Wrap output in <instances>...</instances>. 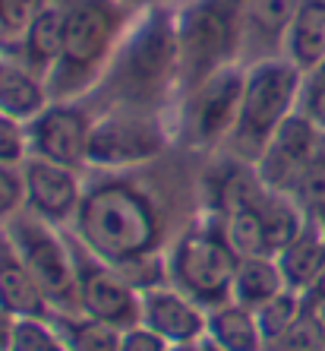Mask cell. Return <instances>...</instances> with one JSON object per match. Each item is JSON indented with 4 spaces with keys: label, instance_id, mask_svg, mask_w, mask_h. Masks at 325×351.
<instances>
[{
    "label": "cell",
    "instance_id": "1",
    "mask_svg": "<svg viewBox=\"0 0 325 351\" xmlns=\"http://www.w3.org/2000/svg\"><path fill=\"white\" fill-rule=\"evenodd\" d=\"M70 225L73 237L89 254L117 269L158 256L164 237L161 213L152 203V196L130 180L117 178L86 187Z\"/></svg>",
    "mask_w": 325,
    "mask_h": 351
},
{
    "label": "cell",
    "instance_id": "2",
    "mask_svg": "<svg viewBox=\"0 0 325 351\" xmlns=\"http://www.w3.org/2000/svg\"><path fill=\"white\" fill-rule=\"evenodd\" d=\"M123 3L64 0V48L48 73L51 101H66L98 80L123 29Z\"/></svg>",
    "mask_w": 325,
    "mask_h": 351
},
{
    "label": "cell",
    "instance_id": "3",
    "mask_svg": "<svg viewBox=\"0 0 325 351\" xmlns=\"http://www.w3.org/2000/svg\"><path fill=\"white\" fill-rule=\"evenodd\" d=\"M303 80L307 76L285 58L256 60L246 70L237 127L228 136V143L244 162L256 165V158L262 156V149L275 136L278 127L300 111Z\"/></svg>",
    "mask_w": 325,
    "mask_h": 351
},
{
    "label": "cell",
    "instance_id": "4",
    "mask_svg": "<svg viewBox=\"0 0 325 351\" xmlns=\"http://www.w3.org/2000/svg\"><path fill=\"white\" fill-rule=\"evenodd\" d=\"M246 0H196L177 19V48L183 95L218 70L234 64L237 48H244Z\"/></svg>",
    "mask_w": 325,
    "mask_h": 351
},
{
    "label": "cell",
    "instance_id": "5",
    "mask_svg": "<svg viewBox=\"0 0 325 351\" xmlns=\"http://www.w3.org/2000/svg\"><path fill=\"white\" fill-rule=\"evenodd\" d=\"M237 263L240 256L228 244L221 221L218 225H193L177 237L171 254L164 256V276H168V285L183 291L199 307L211 311V307L231 301Z\"/></svg>",
    "mask_w": 325,
    "mask_h": 351
},
{
    "label": "cell",
    "instance_id": "6",
    "mask_svg": "<svg viewBox=\"0 0 325 351\" xmlns=\"http://www.w3.org/2000/svg\"><path fill=\"white\" fill-rule=\"evenodd\" d=\"M25 269L32 272L54 313H79V282H76V260L70 237L57 231V225L38 219L23 209L3 225Z\"/></svg>",
    "mask_w": 325,
    "mask_h": 351
},
{
    "label": "cell",
    "instance_id": "7",
    "mask_svg": "<svg viewBox=\"0 0 325 351\" xmlns=\"http://www.w3.org/2000/svg\"><path fill=\"white\" fill-rule=\"evenodd\" d=\"M180 76L177 23L168 13H152L136 35L127 41L114 64V86L133 111L139 98L161 95L168 82Z\"/></svg>",
    "mask_w": 325,
    "mask_h": 351
},
{
    "label": "cell",
    "instance_id": "8",
    "mask_svg": "<svg viewBox=\"0 0 325 351\" xmlns=\"http://www.w3.org/2000/svg\"><path fill=\"white\" fill-rule=\"evenodd\" d=\"M76 260V282H79V313L107 323L114 329H133L139 326V311H142V291L133 288L120 269L111 263H101L95 254L70 237Z\"/></svg>",
    "mask_w": 325,
    "mask_h": 351
},
{
    "label": "cell",
    "instance_id": "9",
    "mask_svg": "<svg viewBox=\"0 0 325 351\" xmlns=\"http://www.w3.org/2000/svg\"><path fill=\"white\" fill-rule=\"evenodd\" d=\"M164 146L161 123L148 114H139L123 108L117 114H107L95 121L89 143V165L92 168H133L148 158H155Z\"/></svg>",
    "mask_w": 325,
    "mask_h": 351
},
{
    "label": "cell",
    "instance_id": "10",
    "mask_svg": "<svg viewBox=\"0 0 325 351\" xmlns=\"http://www.w3.org/2000/svg\"><path fill=\"white\" fill-rule=\"evenodd\" d=\"M322 149H325V133H319L316 127L297 111V114L287 117L275 130V136L265 143L262 156L252 165V171H256V178H259L268 190L294 196L300 178L307 174L309 165L319 158Z\"/></svg>",
    "mask_w": 325,
    "mask_h": 351
},
{
    "label": "cell",
    "instance_id": "11",
    "mask_svg": "<svg viewBox=\"0 0 325 351\" xmlns=\"http://www.w3.org/2000/svg\"><path fill=\"white\" fill-rule=\"evenodd\" d=\"M244 76L246 70L231 64L205 82H199L193 92H187L183 117H187V130L196 143L211 146L234 133L240 98H244Z\"/></svg>",
    "mask_w": 325,
    "mask_h": 351
},
{
    "label": "cell",
    "instance_id": "12",
    "mask_svg": "<svg viewBox=\"0 0 325 351\" xmlns=\"http://www.w3.org/2000/svg\"><path fill=\"white\" fill-rule=\"evenodd\" d=\"M92 127H95V121H92L82 108L66 105V101H51V105L29 123L32 156L79 171V168L89 165Z\"/></svg>",
    "mask_w": 325,
    "mask_h": 351
},
{
    "label": "cell",
    "instance_id": "13",
    "mask_svg": "<svg viewBox=\"0 0 325 351\" xmlns=\"http://www.w3.org/2000/svg\"><path fill=\"white\" fill-rule=\"evenodd\" d=\"M23 180L29 213H35L51 225H70L76 219V209H79L82 193H86L79 171L54 165L48 158L29 156L23 165Z\"/></svg>",
    "mask_w": 325,
    "mask_h": 351
},
{
    "label": "cell",
    "instance_id": "14",
    "mask_svg": "<svg viewBox=\"0 0 325 351\" xmlns=\"http://www.w3.org/2000/svg\"><path fill=\"white\" fill-rule=\"evenodd\" d=\"M205 317L209 311L190 301L183 291L174 285H155L142 291V311H139V326L152 329L161 335L168 345H187L205 339Z\"/></svg>",
    "mask_w": 325,
    "mask_h": 351
},
{
    "label": "cell",
    "instance_id": "15",
    "mask_svg": "<svg viewBox=\"0 0 325 351\" xmlns=\"http://www.w3.org/2000/svg\"><path fill=\"white\" fill-rule=\"evenodd\" d=\"M0 304L16 319H48L54 317V307L25 269L23 256L10 241V234L0 225Z\"/></svg>",
    "mask_w": 325,
    "mask_h": 351
},
{
    "label": "cell",
    "instance_id": "16",
    "mask_svg": "<svg viewBox=\"0 0 325 351\" xmlns=\"http://www.w3.org/2000/svg\"><path fill=\"white\" fill-rule=\"evenodd\" d=\"M48 105L51 92L44 76H38L13 54H0V114L32 123Z\"/></svg>",
    "mask_w": 325,
    "mask_h": 351
},
{
    "label": "cell",
    "instance_id": "17",
    "mask_svg": "<svg viewBox=\"0 0 325 351\" xmlns=\"http://www.w3.org/2000/svg\"><path fill=\"white\" fill-rule=\"evenodd\" d=\"M303 0H246L244 48H259L262 58H281L285 35Z\"/></svg>",
    "mask_w": 325,
    "mask_h": 351
},
{
    "label": "cell",
    "instance_id": "18",
    "mask_svg": "<svg viewBox=\"0 0 325 351\" xmlns=\"http://www.w3.org/2000/svg\"><path fill=\"white\" fill-rule=\"evenodd\" d=\"M275 260L281 276H285V285L307 298L325 272V225L309 219L307 228L294 237Z\"/></svg>",
    "mask_w": 325,
    "mask_h": 351
},
{
    "label": "cell",
    "instance_id": "19",
    "mask_svg": "<svg viewBox=\"0 0 325 351\" xmlns=\"http://www.w3.org/2000/svg\"><path fill=\"white\" fill-rule=\"evenodd\" d=\"M281 58L303 76L325 66V0H303L285 35Z\"/></svg>",
    "mask_w": 325,
    "mask_h": 351
},
{
    "label": "cell",
    "instance_id": "20",
    "mask_svg": "<svg viewBox=\"0 0 325 351\" xmlns=\"http://www.w3.org/2000/svg\"><path fill=\"white\" fill-rule=\"evenodd\" d=\"M60 48H64V0H48L13 58H19L25 66H32L35 73L48 80L60 58Z\"/></svg>",
    "mask_w": 325,
    "mask_h": 351
},
{
    "label": "cell",
    "instance_id": "21",
    "mask_svg": "<svg viewBox=\"0 0 325 351\" xmlns=\"http://www.w3.org/2000/svg\"><path fill=\"white\" fill-rule=\"evenodd\" d=\"M205 342H211L221 351H265L256 311H250V307L237 301H224L209 311Z\"/></svg>",
    "mask_w": 325,
    "mask_h": 351
},
{
    "label": "cell",
    "instance_id": "22",
    "mask_svg": "<svg viewBox=\"0 0 325 351\" xmlns=\"http://www.w3.org/2000/svg\"><path fill=\"white\" fill-rule=\"evenodd\" d=\"M285 276L278 269L275 256H244L237 263L234 288H231V301L244 304L250 311H259L275 294L285 291Z\"/></svg>",
    "mask_w": 325,
    "mask_h": 351
},
{
    "label": "cell",
    "instance_id": "23",
    "mask_svg": "<svg viewBox=\"0 0 325 351\" xmlns=\"http://www.w3.org/2000/svg\"><path fill=\"white\" fill-rule=\"evenodd\" d=\"M54 326L60 329L66 351H120V329L98 323L86 313H54Z\"/></svg>",
    "mask_w": 325,
    "mask_h": 351
},
{
    "label": "cell",
    "instance_id": "24",
    "mask_svg": "<svg viewBox=\"0 0 325 351\" xmlns=\"http://www.w3.org/2000/svg\"><path fill=\"white\" fill-rule=\"evenodd\" d=\"M303 311H307V298L291 291V288H285L268 304H262L259 311H256V319H259V332H262V342H265V351L291 332V326L303 317Z\"/></svg>",
    "mask_w": 325,
    "mask_h": 351
},
{
    "label": "cell",
    "instance_id": "25",
    "mask_svg": "<svg viewBox=\"0 0 325 351\" xmlns=\"http://www.w3.org/2000/svg\"><path fill=\"white\" fill-rule=\"evenodd\" d=\"M48 0H0V54H16Z\"/></svg>",
    "mask_w": 325,
    "mask_h": 351
},
{
    "label": "cell",
    "instance_id": "26",
    "mask_svg": "<svg viewBox=\"0 0 325 351\" xmlns=\"http://www.w3.org/2000/svg\"><path fill=\"white\" fill-rule=\"evenodd\" d=\"M10 351H66V342L54 319H16Z\"/></svg>",
    "mask_w": 325,
    "mask_h": 351
},
{
    "label": "cell",
    "instance_id": "27",
    "mask_svg": "<svg viewBox=\"0 0 325 351\" xmlns=\"http://www.w3.org/2000/svg\"><path fill=\"white\" fill-rule=\"evenodd\" d=\"M322 348H325V329H322V323H319L316 311L307 304V311H303V317L291 326V332H287L281 342L272 345L268 351H322Z\"/></svg>",
    "mask_w": 325,
    "mask_h": 351
},
{
    "label": "cell",
    "instance_id": "28",
    "mask_svg": "<svg viewBox=\"0 0 325 351\" xmlns=\"http://www.w3.org/2000/svg\"><path fill=\"white\" fill-rule=\"evenodd\" d=\"M29 156H32V146H29V123L0 114V165L23 168Z\"/></svg>",
    "mask_w": 325,
    "mask_h": 351
},
{
    "label": "cell",
    "instance_id": "29",
    "mask_svg": "<svg viewBox=\"0 0 325 351\" xmlns=\"http://www.w3.org/2000/svg\"><path fill=\"white\" fill-rule=\"evenodd\" d=\"M25 209V180L23 168L0 165V225H7L13 215Z\"/></svg>",
    "mask_w": 325,
    "mask_h": 351
},
{
    "label": "cell",
    "instance_id": "30",
    "mask_svg": "<svg viewBox=\"0 0 325 351\" xmlns=\"http://www.w3.org/2000/svg\"><path fill=\"white\" fill-rule=\"evenodd\" d=\"M300 114L307 117L319 133H325V66L309 73L303 80V95H300Z\"/></svg>",
    "mask_w": 325,
    "mask_h": 351
},
{
    "label": "cell",
    "instance_id": "31",
    "mask_svg": "<svg viewBox=\"0 0 325 351\" xmlns=\"http://www.w3.org/2000/svg\"><path fill=\"white\" fill-rule=\"evenodd\" d=\"M120 351H171V345L161 335H155L146 326H133L120 332Z\"/></svg>",
    "mask_w": 325,
    "mask_h": 351
},
{
    "label": "cell",
    "instance_id": "32",
    "mask_svg": "<svg viewBox=\"0 0 325 351\" xmlns=\"http://www.w3.org/2000/svg\"><path fill=\"white\" fill-rule=\"evenodd\" d=\"M13 329H16V317L0 304V351H10V342H13Z\"/></svg>",
    "mask_w": 325,
    "mask_h": 351
},
{
    "label": "cell",
    "instance_id": "33",
    "mask_svg": "<svg viewBox=\"0 0 325 351\" xmlns=\"http://www.w3.org/2000/svg\"><path fill=\"white\" fill-rule=\"evenodd\" d=\"M307 301L309 304H319V301H325V272H322V278L316 282V288L307 294Z\"/></svg>",
    "mask_w": 325,
    "mask_h": 351
},
{
    "label": "cell",
    "instance_id": "34",
    "mask_svg": "<svg viewBox=\"0 0 325 351\" xmlns=\"http://www.w3.org/2000/svg\"><path fill=\"white\" fill-rule=\"evenodd\" d=\"M171 351H203V342H187V345H171Z\"/></svg>",
    "mask_w": 325,
    "mask_h": 351
},
{
    "label": "cell",
    "instance_id": "35",
    "mask_svg": "<svg viewBox=\"0 0 325 351\" xmlns=\"http://www.w3.org/2000/svg\"><path fill=\"white\" fill-rule=\"evenodd\" d=\"M309 304V301H307ZM313 311H316V317H319V323H322V329H325V301H319V304H309Z\"/></svg>",
    "mask_w": 325,
    "mask_h": 351
},
{
    "label": "cell",
    "instance_id": "36",
    "mask_svg": "<svg viewBox=\"0 0 325 351\" xmlns=\"http://www.w3.org/2000/svg\"><path fill=\"white\" fill-rule=\"evenodd\" d=\"M203 351H221V348H215L211 342H205V339H203Z\"/></svg>",
    "mask_w": 325,
    "mask_h": 351
},
{
    "label": "cell",
    "instance_id": "37",
    "mask_svg": "<svg viewBox=\"0 0 325 351\" xmlns=\"http://www.w3.org/2000/svg\"><path fill=\"white\" fill-rule=\"evenodd\" d=\"M114 3H136V0H114Z\"/></svg>",
    "mask_w": 325,
    "mask_h": 351
},
{
    "label": "cell",
    "instance_id": "38",
    "mask_svg": "<svg viewBox=\"0 0 325 351\" xmlns=\"http://www.w3.org/2000/svg\"><path fill=\"white\" fill-rule=\"evenodd\" d=\"M322 351H325V348H322Z\"/></svg>",
    "mask_w": 325,
    "mask_h": 351
}]
</instances>
